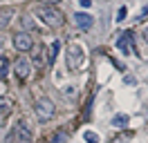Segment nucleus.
Here are the masks:
<instances>
[{"mask_svg":"<svg viewBox=\"0 0 148 143\" xmlns=\"http://www.w3.org/2000/svg\"><path fill=\"white\" fill-rule=\"evenodd\" d=\"M36 14H38V18H40L45 25H49V27H61L65 22V16L56 7H52V5H38Z\"/></svg>","mask_w":148,"mask_h":143,"instance_id":"1","label":"nucleus"},{"mask_svg":"<svg viewBox=\"0 0 148 143\" xmlns=\"http://www.w3.org/2000/svg\"><path fill=\"white\" fill-rule=\"evenodd\" d=\"M34 112H36V116H38V121H40V123H47V121H52V118H54L56 107H54V103H52L49 98H38L36 105H34Z\"/></svg>","mask_w":148,"mask_h":143,"instance_id":"2","label":"nucleus"},{"mask_svg":"<svg viewBox=\"0 0 148 143\" xmlns=\"http://www.w3.org/2000/svg\"><path fill=\"white\" fill-rule=\"evenodd\" d=\"M83 65V49L79 43H70L67 47V67L70 69H79Z\"/></svg>","mask_w":148,"mask_h":143,"instance_id":"3","label":"nucleus"},{"mask_svg":"<svg viewBox=\"0 0 148 143\" xmlns=\"http://www.w3.org/2000/svg\"><path fill=\"white\" fill-rule=\"evenodd\" d=\"M14 136H16V143H34V132H32V127H29L27 121H18V123H16Z\"/></svg>","mask_w":148,"mask_h":143,"instance_id":"4","label":"nucleus"},{"mask_svg":"<svg viewBox=\"0 0 148 143\" xmlns=\"http://www.w3.org/2000/svg\"><path fill=\"white\" fill-rule=\"evenodd\" d=\"M14 45H16L18 52H29V49L34 47V38H32L27 31H18V34L14 36Z\"/></svg>","mask_w":148,"mask_h":143,"instance_id":"5","label":"nucleus"},{"mask_svg":"<svg viewBox=\"0 0 148 143\" xmlns=\"http://www.w3.org/2000/svg\"><path fill=\"white\" fill-rule=\"evenodd\" d=\"M117 47H119L123 54H135V43H132V31H123L117 40Z\"/></svg>","mask_w":148,"mask_h":143,"instance_id":"6","label":"nucleus"},{"mask_svg":"<svg viewBox=\"0 0 148 143\" xmlns=\"http://www.w3.org/2000/svg\"><path fill=\"white\" fill-rule=\"evenodd\" d=\"M14 72H16L18 80H27L29 78V61L27 58H18L14 63Z\"/></svg>","mask_w":148,"mask_h":143,"instance_id":"7","label":"nucleus"},{"mask_svg":"<svg viewBox=\"0 0 148 143\" xmlns=\"http://www.w3.org/2000/svg\"><path fill=\"white\" fill-rule=\"evenodd\" d=\"M74 22L81 27V29H92V25H94V20H92V16L90 14H85V11H79V14H74Z\"/></svg>","mask_w":148,"mask_h":143,"instance_id":"8","label":"nucleus"},{"mask_svg":"<svg viewBox=\"0 0 148 143\" xmlns=\"http://www.w3.org/2000/svg\"><path fill=\"white\" fill-rule=\"evenodd\" d=\"M128 123H130L128 114H117L110 118V125H114V127H128Z\"/></svg>","mask_w":148,"mask_h":143,"instance_id":"9","label":"nucleus"},{"mask_svg":"<svg viewBox=\"0 0 148 143\" xmlns=\"http://www.w3.org/2000/svg\"><path fill=\"white\" fill-rule=\"evenodd\" d=\"M11 107H14L11 98H7V96H0V116H7V114L11 112Z\"/></svg>","mask_w":148,"mask_h":143,"instance_id":"10","label":"nucleus"},{"mask_svg":"<svg viewBox=\"0 0 148 143\" xmlns=\"http://www.w3.org/2000/svg\"><path fill=\"white\" fill-rule=\"evenodd\" d=\"M11 16H14V11H11V9H5V11L0 14V31H2L5 27H9V22H11Z\"/></svg>","mask_w":148,"mask_h":143,"instance_id":"11","label":"nucleus"},{"mask_svg":"<svg viewBox=\"0 0 148 143\" xmlns=\"http://www.w3.org/2000/svg\"><path fill=\"white\" fill-rule=\"evenodd\" d=\"M58 49H61V43L58 40H54V43L49 45V63L56 61V56H58Z\"/></svg>","mask_w":148,"mask_h":143,"instance_id":"12","label":"nucleus"},{"mask_svg":"<svg viewBox=\"0 0 148 143\" xmlns=\"http://www.w3.org/2000/svg\"><path fill=\"white\" fill-rule=\"evenodd\" d=\"M65 141H67V134H65V132H56L47 143H65Z\"/></svg>","mask_w":148,"mask_h":143,"instance_id":"13","label":"nucleus"},{"mask_svg":"<svg viewBox=\"0 0 148 143\" xmlns=\"http://www.w3.org/2000/svg\"><path fill=\"white\" fill-rule=\"evenodd\" d=\"M85 141H88V143H99V134H94V132H85Z\"/></svg>","mask_w":148,"mask_h":143,"instance_id":"14","label":"nucleus"},{"mask_svg":"<svg viewBox=\"0 0 148 143\" xmlns=\"http://www.w3.org/2000/svg\"><path fill=\"white\" fill-rule=\"evenodd\" d=\"M7 72H9V67H7V61H2V65H0V80L7 78Z\"/></svg>","mask_w":148,"mask_h":143,"instance_id":"15","label":"nucleus"},{"mask_svg":"<svg viewBox=\"0 0 148 143\" xmlns=\"http://www.w3.org/2000/svg\"><path fill=\"white\" fill-rule=\"evenodd\" d=\"M23 25H25V29H34V27H36V25H34V20H32L29 16H23Z\"/></svg>","mask_w":148,"mask_h":143,"instance_id":"16","label":"nucleus"},{"mask_svg":"<svg viewBox=\"0 0 148 143\" xmlns=\"http://www.w3.org/2000/svg\"><path fill=\"white\" fill-rule=\"evenodd\" d=\"M126 11H128L126 7H121L119 11H117V20H119V22H121V20H126Z\"/></svg>","mask_w":148,"mask_h":143,"instance_id":"17","label":"nucleus"},{"mask_svg":"<svg viewBox=\"0 0 148 143\" xmlns=\"http://www.w3.org/2000/svg\"><path fill=\"white\" fill-rule=\"evenodd\" d=\"M146 16H148V5H146V7H144V9H141V11H139L137 20H144V18H146Z\"/></svg>","mask_w":148,"mask_h":143,"instance_id":"18","label":"nucleus"},{"mask_svg":"<svg viewBox=\"0 0 148 143\" xmlns=\"http://www.w3.org/2000/svg\"><path fill=\"white\" fill-rule=\"evenodd\" d=\"M123 83H126V85H135L137 80H135V76H123Z\"/></svg>","mask_w":148,"mask_h":143,"instance_id":"19","label":"nucleus"},{"mask_svg":"<svg viewBox=\"0 0 148 143\" xmlns=\"http://www.w3.org/2000/svg\"><path fill=\"white\" fill-rule=\"evenodd\" d=\"M34 63L40 67V65H43V56H40V54H34Z\"/></svg>","mask_w":148,"mask_h":143,"instance_id":"20","label":"nucleus"},{"mask_svg":"<svg viewBox=\"0 0 148 143\" xmlns=\"http://www.w3.org/2000/svg\"><path fill=\"white\" fill-rule=\"evenodd\" d=\"M90 5H92V0H81V7H83V9H88Z\"/></svg>","mask_w":148,"mask_h":143,"instance_id":"21","label":"nucleus"},{"mask_svg":"<svg viewBox=\"0 0 148 143\" xmlns=\"http://www.w3.org/2000/svg\"><path fill=\"white\" fill-rule=\"evenodd\" d=\"M5 52V36H0V54Z\"/></svg>","mask_w":148,"mask_h":143,"instance_id":"22","label":"nucleus"},{"mask_svg":"<svg viewBox=\"0 0 148 143\" xmlns=\"http://www.w3.org/2000/svg\"><path fill=\"white\" fill-rule=\"evenodd\" d=\"M141 38H144V40H146V43H148V27H146V29H144V34H141Z\"/></svg>","mask_w":148,"mask_h":143,"instance_id":"23","label":"nucleus"},{"mask_svg":"<svg viewBox=\"0 0 148 143\" xmlns=\"http://www.w3.org/2000/svg\"><path fill=\"white\" fill-rule=\"evenodd\" d=\"M56 2H61V0H45L43 5H56Z\"/></svg>","mask_w":148,"mask_h":143,"instance_id":"24","label":"nucleus"}]
</instances>
